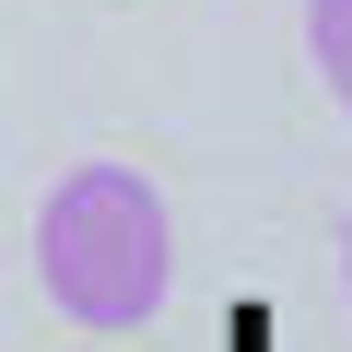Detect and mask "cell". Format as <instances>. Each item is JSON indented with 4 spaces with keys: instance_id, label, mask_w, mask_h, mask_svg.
<instances>
[{
    "instance_id": "cell-1",
    "label": "cell",
    "mask_w": 352,
    "mask_h": 352,
    "mask_svg": "<svg viewBox=\"0 0 352 352\" xmlns=\"http://www.w3.org/2000/svg\"><path fill=\"white\" fill-rule=\"evenodd\" d=\"M36 282L94 340L141 329L176 294V212H164V188H153L141 164H118V153L71 164L59 188L36 200Z\"/></svg>"
},
{
    "instance_id": "cell-2",
    "label": "cell",
    "mask_w": 352,
    "mask_h": 352,
    "mask_svg": "<svg viewBox=\"0 0 352 352\" xmlns=\"http://www.w3.org/2000/svg\"><path fill=\"white\" fill-rule=\"evenodd\" d=\"M305 59H317L329 106L352 118V0H305Z\"/></svg>"
},
{
    "instance_id": "cell-3",
    "label": "cell",
    "mask_w": 352,
    "mask_h": 352,
    "mask_svg": "<svg viewBox=\"0 0 352 352\" xmlns=\"http://www.w3.org/2000/svg\"><path fill=\"white\" fill-rule=\"evenodd\" d=\"M340 294H352V223H340Z\"/></svg>"
}]
</instances>
